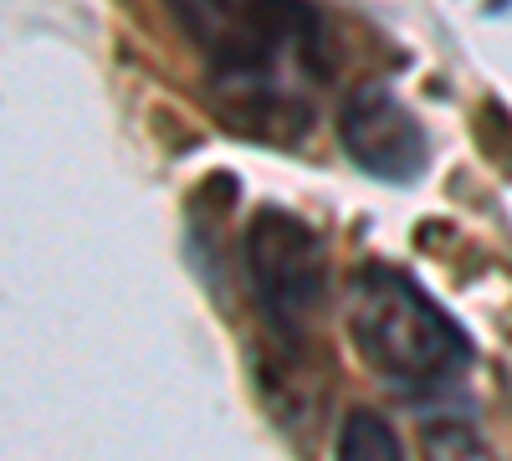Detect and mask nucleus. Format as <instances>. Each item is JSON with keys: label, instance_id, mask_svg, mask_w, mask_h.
I'll return each instance as SVG.
<instances>
[{"label": "nucleus", "instance_id": "obj_3", "mask_svg": "<svg viewBox=\"0 0 512 461\" xmlns=\"http://www.w3.org/2000/svg\"><path fill=\"white\" fill-rule=\"evenodd\" d=\"M241 267L256 313L267 318L272 339L297 359L308 328L318 323L328 303V246L323 236L303 221L282 211V205H262L241 236Z\"/></svg>", "mask_w": 512, "mask_h": 461}, {"label": "nucleus", "instance_id": "obj_4", "mask_svg": "<svg viewBox=\"0 0 512 461\" xmlns=\"http://www.w3.org/2000/svg\"><path fill=\"white\" fill-rule=\"evenodd\" d=\"M338 144L369 180H384V185H410L431 164L425 123L384 82H359L344 98V108H338Z\"/></svg>", "mask_w": 512, "mask_h": 461}, {"label": "nucleus", "instance_id": "obj_2", "mask_svg": "<svg viewBox=\"0 0 512 461\" xmlns=\"http://www.w3.org/2000/svg\"><path fill=\"white\" fill-rule=\"evenodd\" d=\"M349 344L384 390L410 400L456 390L477 359L461 323L410 272L384 262L359 267L349 282Z\"/></svg>", "mask_w": 512, "mask_h": 461}, {"label": "nucleus", "instance_id": "obj_6", "mask_svg": "<svg viewBox=\"0 0 512 461\" xmlns=\"http://www.w3.org/2000/svg\"><path fill=\"white\" fill-rule=\"evenodd\" d=\"M420 456L425 461H497L477 421H466V415H431L420 426Z\"/></svg>", "mask_w": 512, "mask_h": 461}, {"label": "nucleus", "instance_id": "obj_1", "mask_svg": "<svg viewBox=\"0 0 512 461\" xmlns=\"http://www.w3.org/2000/svg\"><path fill=\"white\" fill-rule=\"evenodd\" d=\"M185 36L200 47L221 113L251 139L292 144L313 123L297 72L323 77V21L308 6H185Z\"/></svg>", "mask_w": 512, "mask_h": 461}, {"label": "nucleus", "instance_id": "obj_5", "mask_svg": "<svg viewBox=\"0 0 512 461\" xmlns=\"http://www.w3.org/2000/svg\"><path fill=\"white\" fill-rule=\"evenodd\" d=\"M338 461H410L400 431L379 410H349L338 426Z\"/></svg>", "mask_w": 512, "mask_h": 461}]
</instances>
